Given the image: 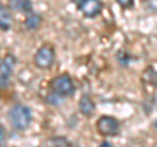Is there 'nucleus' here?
Segmentation results:
<instances>
[{
  "instance_id": "obj_3",
  "label": "nucleus",
  "mask_w": 157,
  "mask_h": 147,
  "mask_svg": "<svg viewBox=\"0 0 157 147\" xmlns=\"http://www.w3.org/2000/svg\"><path fill=\"white\" fill-rule=\"evenodd\" d=\"M55 59V52L51 46H42L37 51L36 56H34V64H36L39 69H47L50 68Z\"/></svg>"
},
{
  "instance_id": "obj_8",
  "label": "nucleus",
  "mask_w": 157,
  "mask_h": 147,
  "mask_svg": "<svg viewBox=\"0 0 157 147\" xmlns=\"http://www.w3.org/2000/svg\"><path fill=\"white\" fill-rule=\"evenodd\" d=\"M11 23H12L11 13H9L8 9L0 3V29L8 30V29L11 27Z\"/></svg>"
},
{
  "instance_id": "obj_10",
  "label": "nucleus",
  "mask_w": 157,
  "mask_h": 147,
  "mask_svg": "<svg viewBox=\"0 0 157 147\" xmlns=\"http://www.w3.org/2000/svg\"><path fill=\"white\" fill-rule=\"evenodd\" d=\"M48 147H70V142H68L64 137H52L47 141Z\"/></svg>"
},
{
  "instance_id": "obj_4",
  "label": "nucleus",
  "mask_w": 157,
  "mask_h": 147,
  "mask_svg": "<svg viewBox=\"0 0 157 147\" xmlns=\"http://www.w3.org/2000/svg\"><path fill=\"white\" fill-rule=\"evenodd\" d=\"M16 61V57L12 53H8L0 60V89L8 85V80L11 77V73L13 72Z\"/></svg>"
},
{
  "instance_id": "obj_2",
  "label": "nucleus",
  "mask_w": 157,
  "mask_h": 147,
  "mask_svg": "<svg viewBox=\"0 0 157 147\" xmlns=\"http://www.w3.org/2000/svg\"><path fill=\"white\" fill-rule=\"evenodd\" d=\"M51 89L54 91V94H56L59 98H66L73 94L75 85H73L72 78L68 74H62L52 80Z\"/></svg>"
},
{
  "instance_id": "obj_9",
  "label": "nucleus",
  "mask_w": 157,
  "mask_h": 147,
  "mask_svg": "<svg viewBox=\"0 0 157 147\" xmlns=\"http://www.w3.org/2000/svg\"><path fill=\"white\" fill-rule=\"evenodd\" d=\"M9 7L13 11H22L28 13H30L32 11L30 0H9Z\"/></svg>"
},
{
  "instance_id": "obj_6",
  "label": "nucleus",
  "mask_w": 157,
  "mask_h": 147,
  "mask_svg": "<svg viewBox=\"0 0 157 147\" xmlns=\"http://www.w3.org/2000/svg\"><path fill=\"white\" fill-rule=\"evenodd\" d=\"M76 4V7L82 12L85 17L93 18L100 14L102 9L101 0H72Z\"/></svg>"
},
{
  "instance_id": "obj_11",
  "label": "nucleus",
  "mask_w": 157,
  "mask_h": 147,
  "mask_svg": "<svg viewBox=\"0 0 157 147\" xmlns=\"http://www.w3.org/2000/svg\"><path fill=\"white\" fill-rule=\"evenodd\" d=\"M39 22H41V17L38 16V14L36 13H29V16L26 18V21H25V25L26 27L29 29H37L39 26Z\"/></svg>"
},
{
  "instance_id": "obj_5",
  "label": "nucleus",
  "mask_w": 157,
  "mask_h": 147,
  "mask_svg": "<svg viewBox=\"0 0 157 147\" xmlns=\"http://www.w3.org/2000/svg\"><path fill=\"white\" fill-rule=\"evenodd\" d=\"M97 131L102 135H115L119 131V122L110 116H102L97 120Z\"/></svg>"
},
{
  "instance_id": "obj_12",
  "label": "nucleus",
  "mask_w": 157,
  "mask_h": 147,
  "mask_svg": "<svg viewBox=\"0 0 157 147\" xmlns=\"http://www.w3.org/2000/svg\"><path fill=\"white\" fill-rule=\"evenodd\" d=\"M128 59H130V56L127 55L126 52H123V51L118 53V60H119L123 65H127V63H128Z\"/></svg>"
},
{
  "instance_id": "obj_1",
  "label": "nucleus",
  "mask_w": 157,
  "mask_h": 147,
  "mask_svg": "<svg viewBox=\"0 0 157 147\" xmlns=\"http://www.w3.org/2000/svg\"><path fill=\"white\" fill-rule=\"evenodd\" d=\"M9 121L16 130H25L32 122V112L26 106L16 104L9 111Z\"/></svg>"
},
{
  "instance_id": "obj_16",
  "label": "nucleus",
  "mask_w": 157,
  "mask_h": 147,
  "mask_svg": "<svg viewBox=\"0 0 157 147\" xmlns=\"http://www.w3.org/2000/svg\"><path fill=\"white\" fill-rule=\"evenodd\" d=\"M149 2H155V0H149Z\"/></svg>"
},
{
  "instance_id": "obj_15",
  "label": "nucleus",
  "mask_w": 157,
  "mask_h": 147,
  "mask_svg": "<svg viewBox=\"0 0 157 147\" xmlns=\"http://www.w3.org/2000/svg\"><path fill=\"white\" fill-rule=\"evenodd\" d=\"M100 147H111V145L109 143V142H104V143H101Z\"/></svg>"
},
{
  "instance_id": "obj_7",
  "label": "nucleus",
  "mask_w": 157,
  "mask_h": 147,
  "mask_svg": "<svg viewBox=\"0 0 157 147\" xmlns=\"http://www.w3.org/2000/svg\"><path fill=\"white\" fill-rule=\"evenodd\" d=\"M78 109L84 116L89 117L94 113V109H96V106H94V102L88 95H82L80 102H78Z\"/></svg>"
},
{
  "instance_id": "obj_13",
  "label": "nucleus",
  "mask_w": 157,
  "mask_h": 147,
  "mask_svg": "<svg viewBox=\"0 0 157 147\" xmlns=\"http://www.w3.org/2000/svg\"><path fill=\"white\" fill-rule=\"evenodd\" d=\"M117 3L123 8H131L134 5V0H117Z\"/></svg>"
},
{
  "instance_id": "obj_14",
  "label": "nucleus",
  "mask_w": 157,
  "mask_h": 147,
  "mask_svg": "<svg viewBox=\"0 0 157 147\" xmlns=\"http://www.w3.org/2000/svg\"><path fill=\"white\" fill-rule=\"evenodd\" d=\"M3 139H4V129H3V126L0 125V142Z\"/></svg>"
}]
</instances>
